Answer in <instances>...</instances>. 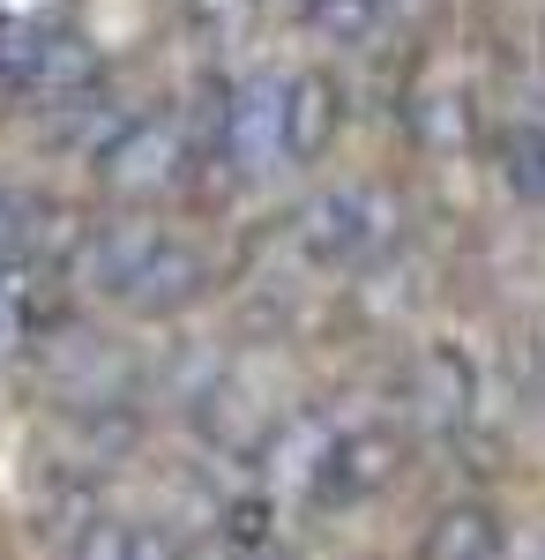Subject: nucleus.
<instances>
[{
	"mask_svg": "<svg viewBox=\"0 0 545 560\" xmlns=\"http://www.w3.org/2000/svg\"><path fill=\"white\" fill-rule=\"evenodd\" d=\"M299 247L322 261V269H336V277L374 269V261L396 247V202H389V187L344 179V187L306 195V210H299Z\"/></svg>",
	"mask_w": 545,
	"mask_h": 560,
	"instance_id": "obj_1",
	"label": "nucleus"
},
{
	"mask_svg": "<svg viewBox=\"0 0 545 560\" xmlns=\"http://www.w3.org/2000/svg\"><path fill=\"white\" fill-rule=\"evenodd\" d=\"M187 179V128L172 120V113H135L113 128V142L97 150V187L113 195V202H158Z\"/></svg>",
	"mask_w": 545,
	"mask_h": 560,
	"instance_id": "obj_2",
	"label": "nucleus"
},
{
	"mask_svg": "<svg viewBox=\"0 0 545 560\" xmlns=\"http://www.w3.org/2000/svg\"><path fill=\"white\" fill-rule=\"evenodd\" d=\"M404 471V441L389 427H344L322 441L314 471H306V501L322 516H344V509H367L374 493H389Z\"/></svg>",
	"mask_w": 545,
	"mask_h": 560,
	"instance_id": "obj_3",
	"label": "nucleus"
},
{
	"mask_svg": "<svg viewBox=\"0 0 545 560\" xmlns=\"http://www.w3.org/2000/svg\"><path fill=\"white\" fill-rule=\"evenodd\" d=\"M165 247V224H150V217H120V224H90L83 240H76V255H68V277L97 292V300L120 306L135 292V277L150 269V255Z\"/></svg>",
	"mask_w": 545,
	"mask_h": 560,
	"instance_id": "obj_4",
	"label": "nucleus"
},
{
	"mask_svg": "<svg viewBox=\"0 0 545 560\" xmlns=\"http://www.w3.org/2000/svg\"><path fill=\"white\" fill-rule=\"evenodd\" d=\"M344 135V83L329 68L285 75V165H322Z\"/></svg>",
	"mask_w": 545,
	"mask_h": 560,
	"instance_id": "obj_5",
	"label": "nucleus"
},
{
	"mask_svg": "<svg viewBox=\"0 0 545 560\" xmlns=\"http://www.w3.org/2000/svg\"><path fill=\"white\" fill-rule=\"evenodd\" d=\"M210 292V261L195 255L187 240H172L165 232V247L150 255V269L135 277V292H127V314H150V322H165V314H179V306H195Z\"/></svg>",
	"mask_w": 545,
	"mask_h": 560,
	"instance_id": "obj_6",
	"label": "nucleus"
},
{
	"mask_svg": "<svg viewBox=\"0 0 545 560\" xmlns=\"http://www.w3.org/2000/svg\"><path fill=\"white\" fill-rule=\"evenodd\" d=\"M224 158H232L240 173H262V158L285 165V75H277V83H247L240 97H232Z\"/></svg>",
	"mask_w": 545,
	"mask_h": 560,
	"instance_id": "obj_7",
	"label": "nucleus"
},
{
	"mask_svg": "<svg viewBox=\"0 0 545 560\" xmlns=\"http://www.w3.org/2000/svg\"><path fill=\"white\" fill-rule=\"evenodd\" d=\"M471 388H478L471 366H463L449 345H433L419 366H411V396H419L411 411H419V427H463V419H471Z\"/></svg>",
	"mask_w": 545,
	"mask_h": 560,
	"instance_id": "obj_8",
	"label": "nucleus"
},
{
	"mask_svg": "<svg viewBox=\"0 0 545 560\" xmlns=\"http://www.w3.org/2000/svg\"><path fill=\"white\" fill-rule=\"evenodd\" d=\"M419 560H501V516L486 501H449L426 523Z\"/></svg>",
	"mask_w": 545,
	"mask_h": 560,
	"instance_id": "obj_9",
	"label": "nucleus"
},
{
	"mask_svg": "<svg viewBox=\"0 0 545 560\" xmlns=\"http://www.w3.org/2000/svg\"><path fill=\"white\" fill-rule=\"evenodd\" d=\"M68 560H187L172 546L158 523H120V516H97L90 523V538L76 546Z\"/></svg>",
	"mask_w": 545,
	"mask_h": 560,
	"instance_id": "obj_10",
	"label": "nucleus"
},
{
	"mask_svg": "<svg viewBox=\"0 0 545 560\" xmlns=\"http://www.w3.org/2000/svg\"><path fill=\"white\" fill-rule=\"evenodd\" d=\"M179 15H187V31L217 52H232V45H247L262 31V0H179Z\"/></svg>",
	"mask_w": 545,
	"mask_h": 560,
	"instance_id": "obj_11",
	"label": "nucleus"
},
{
	"mask_svg": "<svg viewBox=\"0 0 545 560\" xmlns=\"http://www.w3.org/2000/svg\"><path fill=\"white\" fill-rule=\"evenodd\" d=\"M381 23V0H306V31L329 45H367Z\"/></svg>",
	"mask_w": 545,
	"mask_h": 560,
	"instance_id": "obj_12",
	"label": "nucleus"
},
{
	"mask_svg": "<svg viewBox=\"0 0 545 560\" xmlns=\"http://www.w3.org/2000/svg\"><path fill=\"white\" fill-rule=\"evenodd\" d=\"M501 158H508V187L523 202H545V128H508Z\"/></svg>",
	"mask_w": 545,
	"mask_h": 560,
	"instance_id": "obj_13",
	"label": "nucleus"
},
{
	"mask_svg": "<svg viewBox=\"0 0 545 560\" xmlns=\"http://www.w3.org/2000/svg\"><path fill=\"white\" fill-rule=\"evenodd\" d=\"M538 382H545V351H538Z\"/></svg>",
	"mask_w": 545,
	"mask_h": 560,
	"instance_id": "obj_14",
	"label": "nucleus"
}]
</instances>
